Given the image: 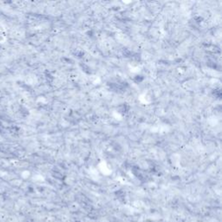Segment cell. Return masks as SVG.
Returning <instances> with one entry per match:
<instances>
[{
	"mask_svg": "<svg viewBox=\"0 0 222 222\" xmlns=\"http://www.w3.org/2000/svg\"><path fill=\"white\" fill-rule=\"evenodd\" d=\"M212 94L218 99L221 98V89H214L213 92H212Z\"/></svg>",
	"mask_w": 222,
	"mask_h": 222,
	"instance_id": "6",
	"label": "cell"
},
{
	"mask_svg": "<svg viewBox=\"0 0 222 222\" xmlns=\"http://www.w3.org/2000/svg\"><path fill=\"white\" fill-rule=\"evenodd\" d=\"M144 80V77L142 75H136L133 78V82L136 83H141L142 82H143Z\"/></svg>",
	"mask_w": 222,
	"mask_h": 222,
	"instance_id": "5",
	"label": "cell"
},
{
	"mask_svg": "<svg viewBox=\"0 0 222 222\" xmlns=\"http://www.w3.org/2000/svg\"><path fill=\"white\" fill-rule=\"evenodd\" d=\"M129 110H130V106L127 103H121L119 106L117 107V111H118V113L121 114V115H127Z\"/></svg>",
	"mask_w": 222,
	"mask_h": 222,
	"instance_id": "2",
	"label": "cell"
},
{
	"mask_svg": "<svg viewBox=\"0 0 222 222\" xmlns=\"http://www.w3.org/2000/svg\"><path fill=\"white\" fill-rule=\"evenodd\" d=\"M207 66H208L209 68L214 69H219V66H218L217 63H216L214 59L207 60Z\"/></svg>",
	"mask_w": 222,
	"mask_h": 222,
	"instance_id": "4",
	"label": "cell"
},
{
	"mask_svg": "<svg viewBox=\"0 0 222 222\" xmlns=\"http://www.w3.org/2000/svg\"><path fill=\"white\" fill-rule=\"evenodd\" d=\"M80 67L82 69V70H83L85 74H87V75H92V74H93L92 69L90 68L88 64L81 63H80Z\"/></svg>",
	"mask_w": 222,
	"mask_h": 222,
	"instance_id": "3",
	"label": "cell"
},
{
	"mask_svg": "<svg viewBox=\"0 0 222 222\" xmlns=\"http://www.w3.org/2000/svg\"><path fill=\"white\" fill-rule=\"evenodd\" d=\"M109 88L112 91L116 93H121L128 87V83L127 82H118V83H109Z\"/></svg>",
	"mask_w": 222,
	"mask_h": 222,
	"instance_id": "1",
	"label": "cell"
}]
</instances>
